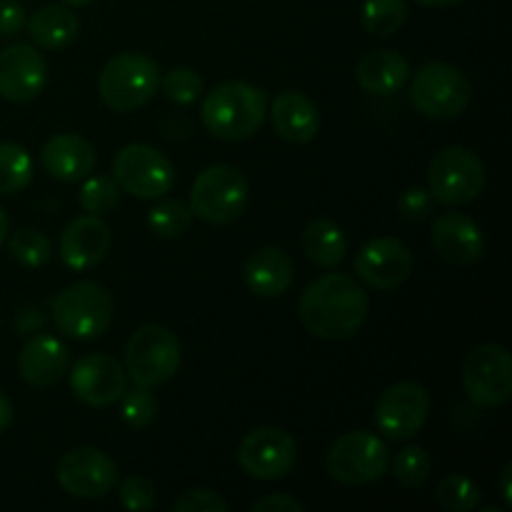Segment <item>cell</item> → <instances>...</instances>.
I'll list each match as a JSON object with an SVG mask.
<instances>
[{"mask_svg": "<svg viewBox=\"0 0 512 512\" xmlns=\"http://www.w3.org/2000/svg\"><path fill=\"white\" fill-rule=\"evenodd\" d=\"M295 458H298V445L293 435L275 425L250 430L238 445L240 468L255 480L285 478L293 470Z\"/></svg>", "mask_w": 512, "mask_h": 512, "instance_id": "4fadbf2b", "label": "cell"}, {"mask_svg": "<svg viewBox=\"0 0 512 512\" xmlns=\"http://www.w3.org/2000/svg\"><path fill=\"white\" fill-rule=\"evenodd\" d=\"M273 130L293 145H305L318 135L320 113L313 98H308L300 90H283L275 95L273 110H270Z\"/></svg>", "mask_w": 512, "mask_h": 512, "instance_id": "7402d4cb", "label": "cell"}, {"mask_svg": "<svg viewBox=\"0 0 512 512\" xmlns=\"http://www.w3.org/2000/svg\"><path fill=\"white\" fill-rule=\"evenodd\" d=\"M370 300L363 285L345 273H328L303 290L298 303L305 330L320 340H348L363 328Z\"/></svg>", "mask_w": 512, "mask_h": 512, "instance_id": "6da1fadb", "label": "cell"}, {"mask_svg": "<svg viewBox=\"0 0 512 512\" xmlns=\"http://www.w3.org/2000/svg\"><path fill=\"white\" fill-rule=\"evenodd\" d=\"M33 183V158L18 143H0V193L13 195Z\"/></svg>", "mask_w": 512, "mask_h": 512, "instance_id": "4316f807", "label": "cell"}, {"mask_svg": "<svg viewBox=\"0 0 512 512\" xmlns=\"http://www.w3.org/2000/svg\"><path fill=\"white\" fill-rule=\"evenodd\" d=\"M330 478L348 488H360L383 478L390 470V450L383 440L368 430L343 433L328 450L325 460Z\"/></svg>", "mask_w": 512, "mask_h": 512, "instance_id": "9c48e42d", "label": "cell"}, {"mask_svg": "<svg viewBox=\"0 0 512 512\" xmlns=\"http://www.w3.org/2000/svg\"><path fill=\"white\" fill-rule=\"evenodd\" d=\"M408 20V0H365L363 28L378 38H390Z\"/></svg>", "mask_w": 512, "mask_h": 512, "instance_id": "83f0119b", "label": "cell"}, {"mask_svg": "<svg viewBox=\"0 0 512 512\" xmlns=\"http://www.w3.org/2000/svg\"><path fill=\"white\" fill-rule=\"evenodd\" d=\"M358 83L370 95H393L410 80V63L395 50H373L358 63Z\"/></svg>", "mask_w": 512, "mask_h": 512, "instance_id": "cb8c5ba5", "label": "cell"}, {"mask_svg": "<svg viewBox=\"0 0 512 512\" xmlns=\"http://www.w3.org/2000/svg\"><path fill=\"white\" fill-rule=\"evenodd\" d=\"M175 512H225L228 500L220 493L208 488H193L180 493V498L173 503Z\"/></svg>", "mask_w": 512, "mask_h": 512, "instance_id": "8d00e7d4", "label": "cell"}, {"mask_svg": "<svg viewBox=\"0 0 512 512\" xmlns=\"http://www.w3.org/2000/svg\"><path fill=\"white\" fill-rule=\"evenodd\" d=\"M430 195L448 208L468 205L483 193L485 165L470 148L448 145L433 155L428 168Z\"/></svg>", "mask_w": 512, "mask_h": 512, "instance_id": "ba28073f", "label": "cell"}, {"mask_svg": "<svg viewBox=\"0 0 512 512\" xmlns=\"http://www.w3.org/2000/svg\"><path fill=\"white\" fill-rule=\"evenodd\" d=\"M433 238L435 250L440 258L450 265H473L483 258L485 238L480 225L463 213H443L433 220Z\"/></svg>", "mask_w": 512, "mask_h": 512, "instance_id": "d6986e66", "label": "cell"}, {"mask_svg": "<svg viewBox=\"0 0 512 512\" xmlns=\"http://www.w3.org/2000/svg\"><path fill=\"white\" fill-rule=\"evenodd\" d=\"M430 395L418 383H395L385 390L375 405V428L385 438L403 443L415 438L428 423Z\"/></svg>", "mask_w": 512, "mask_h": 512, "instance_id": "7c38bea8", "label": "cell"}, {"mask_svg": "<svg viewBox=\"0 0 512 512\" xmlns=\"http://www.w3.org/2000/svg\"><path fill=\"white\" fill-rule=\"evenodd\" d=\"M435 500H438L440 508L448 512H470L478 508V503L483 500V493L465 475H448L435 488Z\"/></svg>", "mask_w": 512, "mask_h": 512, "instance_id": "f546056e", "label": "cell"}, {"mask_svg": "<svg viewBox=\"0 0 512 512\" xmlns=\"http://www.w3.org/2000/svg\"><path fill=\"white\" fill-rule=\"evenodd\" d=\"M473 100V83L455 65L435 60L413 75L410 103L418 113L433 120H450L465 113Z\"/></svg>", "mask_w": 512, "mask_h": 512, "instance_id": "8992f818", "label": "cell"}, {"mask_svg": "<svg viewBox=\"0 0 512 512\" xmlns=\"http://www.w3.org/2000/svg\"><path fill=\"white\" fill-rule=\"evenodd\" d=\"M203 123L225 143L253 138L268 115V95L258 85L243 80H225L218 83L203 100Z\"/></svg>", "mask_w": 512, "mask_h": 512, "instance_id": "7a4b0ae2", "label": "cell"}, {"mask_svg": "<svg viewBox=\"0 0 512 512\" xmlns=\"http://www.w3.org/2000/svg\"><path fill=\"white\" fill-rule=\"evenodd\" d=\"M40 158H43L45 170L60 183H78L88 178L95 168L93 145L75 133L53 135L43 145Z\"/></svg>", "mask_w": 512, "mask_h": 512, "instance_id": "603a6c76", "label": "cell"}, {"mask_svg": "<svg viewBox=\"0 0 512 512\" xmlns=\"http://www.w3.org/2000/svg\"><path fill=\"white\" fill-rule=\"evenodd\" d=\"M25 8L18 0H0V38H13L25 28Z\"/></svg>", "mask_w": 512, "mask_h": 512, "instance_id": "f35d334b", "label": "cell"}, {"mask_svg": "<svg viewBox=\"0 0 512 512\" xmlns=\"http://www.w3.org/2000/svg\"><path fill=\"white\" fill-rule=\"evenodd\" d=\"M415 3L425 5V8H450V5H458L463 0H415Z\"/></svg>", "mask_w": 512, "mask_h": 512, "instance_id": "7bdbcfd3", "label": "cell"}, {"mask_svg": "<svg viewBox=\"0 0 512 512\" xmlns=\"http://www.w3.org/2000/svg\"><path fill=\"white\" fill-rule=\"evenodd\" d=\"M295 278L293 258L283 248L265 245L255 250L243 268V280L258 298H280L290 290Z\"/></svg>", "mask_w": 512, "mask_h": 512, "instance_id": "44dd1931", "label": "cell"}, {"mask_svg": "<svg viewBox=\"0 0 512 512\" xmlns=\"http://www.w3.org/2000/svg\"><path fill=\"white\" fill-rule=\"evenodd\" d=\"M180 368V343L163 325H143L125 343V373L140 388L165 385Z\"/></svg>", "mask_w": 512, "mask_h": 512, "instance_id": "52a82bcc", "label": "cell"}, {"mask_svg": "<svg viewBox=\"0 0 512 512\" xmlns=\"http://www.w3.org/2000/svg\"><path fill=\"white\" fill-rule=\"evenodd\" d=\"M510 478H512V463H505L503 475H500V495H503L505 505H512V485H510Z\"/></svg>", "mask_w": 512, "mask_h": 512, "instance_id": "b9f144b4", "label": "cell"}, {"mask_svg": "<svg viewBox=\"0 0 512 512\" xmlns=\"http://www.w3.org/2000/svg\"><path fill=\"white\" fill-rule=\"evenodd\" d=\"M190 223H193V210L185 200L170 198L163 203L155 205L148 215V228L153 230L158 238L173 240L180 238L183 233H188Z\"/></svg>", "mask_w": 512, "mask_h": 512, "instance_id": "f1b7e54d", "label": "cell"}, {"mask_svg": "<svg viewBox=\"0 0 512 512\" xmlns=\"http://www.w3.org/2000/svg\"><path fill=\"white\" fill-rule=\"evenodd\" d=\"M58 483L73 498H103L118 483V465L100 448L83 445V448H73L60 458Z\"/></svg>", "mask_w": 512, "mask_h": 512, "instance_id": "5bb4252c", "label": "cell"}, {"mask_svg": "<svg viewBox=\"0 0 512 512\" xmlns=\"http://www.w3.org/2000/svg\"><path fill=\"white\" fill-rule=\"evenodd\" d=\"M10 420H13V403H10L8 395L0 390V433H5V428L10 425Z\"/></svg>", "mask_w": 512, "mask_h": 512, "instance_id": "60d3db41", "label": "cell"}, {"mask_svg": "<svg viewBox=\"0 0 512 512\" xmlns=\"http://www.w3.org/2000/svg\"><path fill=\"white\" fill-rule=\"evenodd\" d=\"M113 180L120 190L140 200H155L170 193L175 168L168 155L145 143H130L113 158Z\"/></svg>", "mask_w": 512, "mask_h": 512, "instance_id": "30bf717a", "label": "cell"}, {"mask_svg": "<svg viewBox=\"0 0 512 512\" xmlns=\"http://www.w3.org/2000/svg\"><path fill=\"white\" fill-rule=\"evenodd\" d=\"M255 512H305V505L300 500H295L288 493H275L265 495L258 503H253Z\"/></svg>", "mask_w": 512, "mask_h": 512, "instance_id": "ab89813d", "label": "cell"}, {"mask_svg": "<svg viewBox=\"0 0 512 512\" xmlns=\"http://www.w3.org/2000/svg\"><path fill=\"white\" fill-rule=\"evenodd\" d=\"M70 390L80 403L90 408H110L128 390V373L115 358L90 353L75 360L70 370Z\"/></svg>", "mask_w": 512, "mask_h": 512, "instance_id": "9a60e30c", "label": "cell"}, {"mask_svg": "<svg viewBox=\"0 0 512 512\" xmlns=\"http://www.w3.org/2000/svg\"><path fill=\"white\" fill-rule=\"evenodd\" d=\"M25 28L35 48L60 50L78 38L80 25L68 5H45L25 20Z\"/></svg>", "mask_w": 512, "mask_h": 512, "instance_id": "d4e9b609", "label": "cell"}, {"mask_svg": "<svg viewBox=\"0 0 512 512\" xmlns=\"http://www.w3.org/2000/svg\"><path fill=\"white\" fill-rule=\"evenodd\" d=\"M110 245H113V233L108 223L98 215H80L60 235V258L70 270L83 273L103 263Z\"/></svg>", "mask_w": 512, "mask_h": 512, "instance_id": "ac0fdd59", "label": "cell"}, {"mask_svg": "<svg viewBox=\"0 0 512 512\" xmlns=\"http://www.w3.org/2000/svg\"><path fill=\"white\" fill-rule=\"evenodd\" d=\"M10 258L18 260L25 268H43L53 255L48 235L40 233L38 228H20L15 230L8 243Z\"/></svg>", "mask_w": 512, "mask_h": 512, "instance_id": "4dcf8cb0", "label": "cell"}, {"mask_svg": "<svg viewBox=\"0 0 512 512\" xmlns=\"http://www.w3.org/2000/svg\"><path fill=\"white\" fill-rule=\"evenodd\" d=\"M8 228H10L8 215H5V210L0 208V248H3V243L8 240Z\"/></svg>", "mask_w": 512, "mask_h": 512, "instance_id": "ee69618b", "label": "cell"}, {"mask_svg": "<svg viewBox=\"0 0 512 512\" xmlns=\"http://www.w3.org/2000/svg\"><path fill=\"white\" fill-rule=\"evenodd\" d=\"M120 188L113 178L108 175H98V178H88L80 188V208L90 215H103L118 205Z\"/></svg>", "mask_w": 512, "mask_h": 512, "instance_id": "836d02e7", "label": "cell"}, {"mask_svg": "<svg viewBox=\"0 0 512 512\" xmlns=\"http://www.w3.org/2000/svg\"><path fill=\"white\" fill-rule=\"evenodd\" d=\"M118 498L123 503V508L133 512L150 510L155 505V485L148 478H143V475H128L120 483Z\"/></svg>", "mask_w": 512, "mask_h": 512, "instance_id": "d590c367", "label": "cell"}, {"mask_svg": "<svg viewBox=\"0 0 512 512\" xmlns=\"http://www.w3.org/2000/svg\"><path fill=\"white\" fill-rule=\"evenodd\" d=\"M160 90V68L150 55L128 50L103 65L98 75V93L115 113L143 108Z\"/></svg>", "mask_w": 512, "mask_h": 512, "instance_id": "3957f363", "label": "cell"}, {"mask_svg": "<svg viewBox=\"0 0 512 512\" xmlns=\"http://www.w3.org/2000/svg\"><path fill=\"white\" fill-rule=\"evenodd\" d=\"M303 250L305 258L318 268H335V265L343 263L345 253H348V238L338 223L318 218L305 225Z\"/></svg>", "mask_w": 512, "mask_h": 512, "instance_id": "484cf974", "label": "cell"}, {"mask_svg": "<svg viewBox=\"0 0 512 512\" xmlns=\"http://www.w3.org/2000/svg\"><path fill=\"white\" fill-rule=\"evenodd\" d=\"M48 83V63L35 45L13 43L0 50V98L30 103Z\"/></svg>", "mask_w": 512, "mask_h": 512, "instance_id": "e0dca14e", "label": "cell"}, {"mask_svg": "<svg viewBox=\"0 0 512 512\" xmlns=\"http://www.w3.org/2000/svg\"><path fill=\"white\" fill-rule=\"evenodd\" d=\"M430 208H433V195L425 188H408L398 200L400 218L408 220V223H423L430 215Z\"/></svg>", "mask_w": 512, "mask_h": 512, "instance_id": "74e56055", "label": "cell"}, {"mask_svg": "<svg viewBox=\"0 0 512 512\" xmlns=\"http://www.w3.org/2000/svg\"><path fill=\"white\" fill-rule=\"evenodd\" d=\"M160 90H163V95L170 103L190 105L203 93V78H200L198 70L180 65V68H173L165 75H160Z\"/></svg>", "mask_w": 512, "mask_h": 512, "instance_id": "d6a6232c", "label": "cell"}, {"mask_svg": "<svg viewBox=\"0 0 512 512\" xmlns=\"http://www.w3.org/2000/svg\"><path fill=\"white\" fill-rule=\"evenodd\" d=\"M413 253L398 238H375L355 255V273L373 290H395L413 275Z\"/></svg>", "mask_w": 512, "mask_h": 512, "instance_id": "2e32d148", "label": "cell"}, {"mask_svg": "<svg viewBox=\"0 0 512 512\" xmlns=\"http://www.w3.org/2000/svg\"><path fill=\"white\" fill-rule=\"evenodd\" d=\"M120 400H123V420L133 430L148 428V425L155 420L158 403H155V395L150 393V388H140V385H135L133 390H125Z\"/></svg>", "mask_w": 512, "mask_h": 512, "instance_id": "e575fe53", "label": "cell"}, {"mask_svg": "<svg viewBox=\"0 0 512 512\" xmlns=\"http://www.w3.org/2000/svg\"><path fill=\"white\" fill-rule=\"evenodd\" d=\"M248 178L230 163H215L195 178L190 188V210L210 225H228L248 208Z\"/></svg>", "mask_w": 512, "mask_h": 512, "instance_id": "5b68a950", "label": "cell"}, {"mask_svg": "<svg viewBox=\"0 0 512 512\" xmlns=\"http://www.w3.org/2000/svg\"><path fill=\"white\" fill-rule=\"evenodd\" d=\"M63 5H68V8H83V5H90L93 0H60Z\"/></svg>", "mask_w": 512, "mask_h": 512, "instance_id": "f6af8a7d", "label": "cell"}, {"mask_svg": "<svg viewBox=\"0 0 512 512\" xmlns=\"http://www.w3.org/2000/svg\"><path fill=\"white\" fill-rule=\"evenodd\" d=\"M70 368V350L53 335H35L18 355L20 378L33 388H48L58 383Z\"/></svg>", "mask_w": 512, "mask_h": 512, "instance_id": "ffe728a7", "label": "cell"}, {"mask_svg": "<svg viewBox=\"0 0 512 512\" xmlns=\"http://www.w3.org/2000/svg\"><path fill=\"white\" fill-rule=\"evenodd\" d=\"M465 395L478 408H500L512 398V358L498 343L478 345L463 365Z\"/></svg>", "mask_w": 512, "mask_h": 512, "instance_id": "8fae6325", "label": "cell"}, {"mask_svg": "<svg viewBox=\"0 0 512 512\" xmlns=\"http://www.w3.org/2000/svg\"><path fill=\"white\" fill-rule=\"evenodd\" d=\"M113 295L93 280L68 285L53 300V323L73 340L100 338L113 323Z\"/></svg>", "mask_w": 512, "mask_h": 512, "instance_id": "277c9868", "label": "cell"}, {"mask_svg": "<svg viewBox=\"0 0 512 512\" xmlns=\"http://www.w3.org/2000/svg\"><path fill=\"white\" fill-rule=\"evenodd\" d=\"M433 473V460L420 445H405L393 458V475L403 488H423Z\"/></svg>", "mask_w": 512, "mask_h": 512, "instance_id": "1f68e13d", "label": "cell"}]
</instances>
